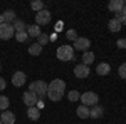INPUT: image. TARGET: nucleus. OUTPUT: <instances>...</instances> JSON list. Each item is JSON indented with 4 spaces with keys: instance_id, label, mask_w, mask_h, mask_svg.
<instances>
[{
    "instance_id": "1",
    "label": "nucleus",
    "mask_w": 126,
    "mask_h": 124,
    "mask_svg": "<svg viewBox=\"0 0 126 124\" xmlns=\"http://www.w3.org/2000/svg\"><path fill=\"white\" fill-rule=\"evenodd\" d=\"M66 94V82L62 79H54L50 84L47 86V97L52 102L61 101Z\"/></svg>"
},
{
    "instance_id": "2",
    "label": "nucleus",
    "mask_w": 126,
    "mask_h": 124,
    "mask_svg": "<svg viewBox=\"0 0 126 124\" xmlns=\"http://www.w3.org/2000/svg\"><path fill=\"white\" fill-rule=\"evenodd\" d=\"M47 86L49 84H46L44 81H34L29 84V91L34 92L39 99H42V97H47Z\"/></svg>"
},
{
    "instance_id": "3",
    "label": "nucleus",
    "mask_w": 126,
    "mask_h": 124,
    "mask_svg": "<svg viewBox=\"0 0 126 124\" xmlns=\"http://www.w3.org/2000/svg\"><path fill=\"white\" fill-rule=\"evenodd\" d=\"M56 57H57L59 60H62V62L72 60V59H74V49H72V45H69V44L61 45V47L57 49V52H56Z\"/></svg>"
},
{
    "instance_id": "4",
    "label": "nucleus",
    "mask_w": 126,
    "mask_h": 124,
    "mask_svg": "<svg viewBox=\"0 0 126 124\" xmlns=\"http://www.w3.org/2000/svg\"><path fill=\"white\" fill-rule=\"evenodd\" d=\"M81 102H82V106H96L97 102H99V96L96 94V92H93V91H87V92H84V94H81Z\"/></svg>"
},
{
    "instance_id": "5",
    "label": "nucleus",
    "mask_w": 126,
    "mask_h": 124,
    "mask_svg": "<svg viewBox=\"0 0 126 124\" xmlns=\"http://www.w3.org/2000/svg\"><path fill=\"white\" fill-rule=\"evenodd\" d=\"M15 30H14V25L12 24H2L0 25V39L2 40H10L14 37Z\"/></svg>"
},
{
    "instance_id": "6",
    "label": "nucleus",
    "mask_w": 126,
    "mask_h": 124,
    "mask_svg": "<svg viewBox=\"0 0 126 124\" xmlns=\"http://www.w3.org/2000/svg\"><path fill=\"white\" fill-rule=\"evenodd\" d=\"M50 19H52V15H50V12L49 10H40L39 14H35V25H47L49 22H50Z\"/></svg>"
},
{
    "instance_id": "7",
    "label": "nucleus",
    "mask_w": 126,
    "mask_h": 124,
    "mask_svg": "<svg viewBox=\"0 0 126 124\" xmlns=\"http://www.w3.org/2000/svg\"><path fill=\"white\" fill-rule=\"evenodd\" d=\"M72 44H74L72 49H76V50H82V52H87V49H89V45H91V40H89L87 37H78Z\"/></svg>"
},
{
    "instance_id": "8",
    "label": "nucleus",
    "mask_w": 126,
    "mask_h": 124,
    "mask_svg": "<svg viewBox=\"0 0 126 124\" xmlns=\"http://www.w3.org/2000/svg\"><path fill=\"white\" fill-rule=\"evenodd\" d=\"M37 101H39V97L34 94V92H30V91H27V92L22 94V102L27 106V107H35Z\"/></svg>"
},
{
    "instance_id": "9",
    "label": "nucleus",
    "mask_w": 126,
    "mask_h": 124,
    "mask_svg": "<svg viewBox=\"0 0 126 124\" xmlns=\"http://www.w3.org/2000/svg\"><path fill=\"white\" fill-rule=\"evenodd\" d=\"M25 82H27V77H25V74L22 70H17V72L12 74V84L15 87H22Z\"/></svg>"
},
{
    "instance_id": "10",
    "label": "nucleus",
    "mask_w": 126,
    "mask_h": 124,
    "mask_svg": "<svg viewBox=\"0 0 126 124\" xmlns=\"http://www.w3.org/2000/svg\"><path fill=\"white\" fill-rule=\"evenodd\" d=\"M89 67L84 66V64H78V66L74 67V76L78 77V79H86L87 76H89Z\"/></svg>"
},
{
    "instance_id": "11",
    "label": "nucleus",
    "mask_w": 126,
    "mask_h": 124,
    "mask_svg": "<svg viewBox=\"0 0 126 124\" xmlns=\"http://www.w3.org/2000/svg\"><path fill=\"white\" fill-rule=\"evenodd\" d=\"M123 5H125V0H111L108 3V9L111 10L113 14H119L123 10Z\"/></svg>"
},
{
    "instance_id": "12",
    "label": "nucleus",
    "mask_w": 126,
    "mask_h": 124,
    "mask_svg": "<svg viewBox=\"0 0 126 124\" xmlns=\"http://www.w3.org/2000/svg\"><path fill=\"white\" fill-rule=\"evenodd\" d=\"M0 121H2V124H14L15 123V114L10 112V111H3L0 116Z\"/></svg>"
},
{
    "instance_id": "13",
    "label": "nucleus",
    "mask_w": 126,
    "mask_h": 124,
    "mask_svg": "<svg viewBox=\"0 0 126 124\" xmlns=\"http://www.w3.org/2000/svg\"><path fill=\"white\" fill-rule=\"evenodd\" d=\"M103 114H104V107H101L99 104H96V106L91 107L89 117H93V119H99V117H103Z\"/></svg>"
},
{
    "instance_id": "14",
    "label": "nucleus",
    "mask_w": 126,
    "mask_h": 124,
    "mask_svg": "<svg viewBox=\"0 0 126 124\" xmlns=\"http://www.w3.org/2000/svg\"><path fill=\"white\" fill-rule=\"evenodd\" d=\"M89 112H91V107H87V106H79V107H76V114H78V117H81V119H87L89 117Z\"/></svg>"
},
{
    "instance_id": "15",
    "label": "nucleus",
    "mask_w": 126,
    "mask_h": 124,
    "mask_svg": "<svg viewBox=\"0 0 126 124\" xmlns=\"http://www.w3.org/2000/svg\"><path fill=\"white\" fill-rule=\"evenodd\" d=\"M2 17H3V22H5V24H14V22H15V10H12V9L5 10V12L2 14Z\"/></svg>"
},
{
    "instance_id": "16",
    "label": "nucleus",
    "mask_w": 126,
    "mask_h": 124,
    "mask_svg": "<svg viewBox=\"0 0 126 124\" xmlns=\"http://www.w3.org/2000/svg\"><path fill=\"white\" fill-rule=\"evenodd\" d=\"M96 72L99 74V76H108V74L111 72V66H109V64H106V62H101V64H97Z\"/></svg>"
},
{
    "instance_id": "17",
    "label": "nucleus",
    "mask_w": 126,
    "mask_h": 124,
    "mask_svg": "<svg viewBox=\"0 0 126 124\" xmlns=\"http://www.w3.org/2000/svg\"><path fill=\"white\" fill-rule=\"evenodd\" d=\"M108 29L111 30V32H119V30L123 29V25H121V22L118 19H111L108 22Z\"/></svg>"
},
{
    "instance_id": "18",
    "label": "nucleus",
    "mask_w": 126,
    "mask_h": 124,
    "mask_svg": "<svg viewBox=\"0 0 126 124\" xmlns=\"http://www.w3.org/2000/svg\"><path fill=\"white\" fill-rule=\"evenodd\" d=\"M40 34H42V32H40L39 25H35V24H34V25H27V35H29V37H39Z\"/></svg>"
},
{
    "instance_id": "19",
    "label": "nucleus",
    "mask_w": 126,
    "mask_h": 124,
    "mask_svg": "<svg viewBox=\"0 0 126 124\" xmlns=\"http://www.w3.org/2000/svg\"><path fill=\"white\" fill-rule=\"evenodd\" d=\"M93 62H94V52H91V50L84 52L82 54V64L89 67V64H93Z\"/></svg>"
},
{
    "instance_id": "20",
    "label": "nucleus",
    "mask_w": 126,
    "mask_h": 124,
    "mask_svg": "<svg viewBox=\"0 0 126 124\" xmlns=\"http://www.w3.org/2000/svg\"><path fill=\"white\" fill-rule=\"evenodd\" d=\"M27 116H29L30 121H37L40 117V111L37 107H29V109H27Z\"/></svg>"
},
{
    "instance_id": "21",
    "label": "nucleus",
    "mask_w": 126,
    "mask_h": 124,
    "mask_svg": "<svg viewBox=\"0 0 126 124\" xmlns=\"http://www.w3.org/2000/svg\"><path fill=\"white\" fill-rule=\"evenodd\" d=\"M12 25H14V30L15 32H25V27H27L24 20H15Z\"/></svg>"
},
{
    "instance_id": "22",
    "label": "nucleus",
    "mask_w": 126,
    "mask_h": 124,
    "mask_svg": "<svg viewBox=\"0 0 126 124\" xmlns=\"http://www.w3.org/2000/svg\"><path fill=\"white\" fill-rule=\"evenodd\" d=\"M29 54L30 55H40L42 54V47H40L39 44H32L29 47Z\"/></svg>"
},
{
    "instance_id": "23",
    "label": "nucleus",
    "mask_w": 126,
    "mask_h": 124,
    "mask_svg": "<svg viewBox=\"0 0 126 124\" xmlns=\"http://www.w3.org/2000/svg\"><path fill=\"white\" fill-rule=\"evenodd\" d=\"M30 9L35 10V12L39 14L40 10H44V2H42V0H34V2L30 3Z\"/></svg>"
},
{
    "instance_id": "24",
    "label": "nucleus",
    "mask_w": 126,
    "mask_h": 124,
    "mask_svg": "<svg viewBox=\"0 0 126 124\" xmlns=\"http://www.w3.org/2000/svg\"><path fill=\"white\" fill-rule=\"evenodd\" d=\"M10 106V101L7 96H0V111L3 112V111H7V107Z\"/></svg>"
},
{
    "instance_id": "25",
    "label": "nucleus",
    "mask_w": 126,
    "mask_h": 124,
    "mask_svg": "<svg viewBox=\"0 0 126 124\" xmlns=\"http://www.w3.org/2000/svg\"><path fill=\"white\" fill-rule=\"evenodd\" d=\"M67 99L71 101V102H76V101L81 99V92H79V91H69L67 92Z\"/></svg>"
},
{
    "instance_id": "26",
    "label": "nucleus",
    "mask_w": 126,
    "mask_h": 124,
    "mask_svg": "<svg viewBox=\"0 0 126 124\" xmlns=\"http://www.w3.org/2000/svg\"><path fill=\"white\" fill-rule=\"evenodd\" d=\"M15 40H17V42H27V40H29L27 30H25V32H15Z\"/></svg>"
},
{
    "instance_id": "27",
    "label": "nucleus",
    "mask_w": 126,
    "mask_h": 124,
    "mask_svg": "<svg viewBox=\"0 0 126 124\" xmlns=\"http://www.w3.org/2000/svg\"><path fill=\"white\" fill-rule=\"evenodd\" d=\"M47 42H50V40H49V35H47V34H44V32H42V34H40L39 37H37V44H39L40 47H44V45H46Z\"/></svg>"
},
{
    "instance_id": "28",
    "label": "nucleus",
    "mask_w": 126,
    "mask_h": 124,
    "mask_svg": "<svg viewBox=\"0 0 126 124\" xmlns=\"http://www.w3.org/2000/svg\"><path fill=\"white\" fill-rule=\"evenodd\" d=\"M66 39H67V40H72V42H74V40L78 39V32H76L74 29L67 30V32H66Z\"/></svg>"
},
{
    "instance_id": "29",
    "label": "nucleus",
    "mask_w": 126,
    "mask_h": 124,
    "mask_svg": "<svg viewBox=\"0 0 126 124\" xmlns=\"http://www.w3.org/2000/svg\"><path fill=\"white\" fill-rule=\"evenodd\" d=\"M114 19L119 20V22H121V25H126V14L123 12V10H121L119 14H116V17H114Z\"/></svg>"
},
{
    "instance_id": "30",
    "label": "nucleus",
    "mask_w": 126,
    "mask_h": 124,
    "mask_svg": "<svg viewBox=\"0 0 126 124\" xmlns=\"http://www.w3.org/2000/svg\"><path fill=\"white\" fill-rule=\"evenodd\" d=\"M118 74H119V77L126 79V62H123V64L119 66V69H118Z\"/></svg>"
},
{
    "instance_id": "31",
    "label": "nucleus",
    "mask_w": 126,
    "mask_h": 124,
    "mask_svg": "<svg viewBox=\"0 0 126 124\" xmlns=\"http://www.w3.org/2000/svg\"><path fill=\"white\" fill-rule=\"evenodd\" d=\"M116 47L118 49H126V39H118L116 40Z\"/></svg>"
},
{
    "instance_id": "32",
    "label": "nucleus",
    "mask_w": 126,
    "mask_h": 124,
    "mask_svg": "<svg viewBox=\"0 0 126 124\" xmlns=\"http://www.w3.org/2000/svg\"><path fill=\"white\" fill-rule=\"evenodd\" d=\"M5 87H7V82H5V79H3V77L0 76V91H3Z\"/></svg>"
},
{
    "instance_id": "33",
    "label": "nucleus",
    "mask_w": 126,
    "mask_h": 124,
    "mask_svg": "<svg viewBox=\"0 0 126 124\" xmlns=\"http://www.w3.org/2000/svg\"><path fill=\"white\" fill-rule=\"evenodd\" d=\"M35 107H37V109H42V107H44V102H42V99H39V101H37V104H35Z\"/></svg>"
},
{
    "instance_id": "34",
    "label": "nucleus",
    "mask_w": 126,
    "mask_h": 124,
    "mask_svg": "<svg viewBox=\"0 0 126 124\" xmlns=\"http://www.w3.org/2000/svg\"><path fill=\"white\" fill-rule=\"evenodd\" d=\"M2 24H5V22H3V17H2V14H0V25H2Z\"/></svg>"
},
{
    "instance_id": "35",
    "label": "nucleus",
    "mask_w": 126,
    "mask_h": 124,
    "mask_svg": "<svg viewBox=\"0 0 126 124\" xmlns=\"http://www.w3.org/2000/svg\"><path fill=\"white\" fill-rule=\"evenodd\" d=\"M123 12L126 14V0H125V5H123Z\"/></svg>"
},
{
    "instance_id": "36",
    "label": "nucleus",
    "mask_w": 126,
    "mask_h": 124,
    "mask_svg": "<svg viewBox=\"0 0 126 124\" xmlns=\"http://www.w3.org/2000/svg\"><path fill=\"white\" fill-rule=\"evenodd\" d=\"M0 70H2V66H0Z\"/></svg>"
},
{
    "instance_id": "37",
    "label": "nucleus",
    "mask_w": 126,
    "mask_h": 124,
    "mask_svg": "<svg viewBox=\"0 0 126 124\" xmlns=\"http://www.w3.org/2000/svg\"><path fill=\"white\" fill-rule=\"evenodd\" d=\"M0 124H2V121H0Z\"/></svg>"
}]
</instances>
